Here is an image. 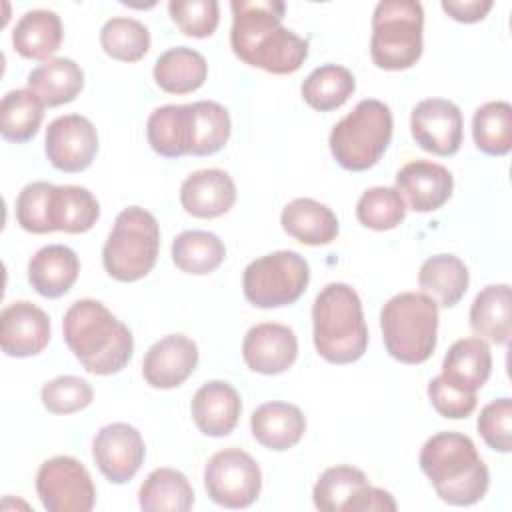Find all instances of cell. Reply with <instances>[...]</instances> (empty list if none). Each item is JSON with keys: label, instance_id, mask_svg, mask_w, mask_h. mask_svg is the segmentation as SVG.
Instances as JSON below:
<instances>
[{"label": "cell", "instance_id": "obj_1", "mask_svg": "<svg viewBox=\"0 0 512 512\" xmlns=\"http://www.w3.org/2000/svg\"><path fill=\"white\" fill-rule=\"evenodd\" d=\"M230 46L248 66L270 74H292L308 58V40L282 26L280 0H232Z\"/></svg>", "mask_w": 512, "mask_h": 512}, {"label": "cell", "instance_id": "obj_2", "mask_svg": "<svg viewBox=\"0 0 512 512\" xmlns=\"http://www.w3.org/2000/svg\"><path fill=\"white\" fill-rule=\"evenodd\" d=\"M62 332L66 346L90 374H116L134 352L130 328L92 298L76 300L66 310Z\"/></svg>", "mask_w": 512, "mask_h": 512}, {"label": "cell", "instance_id": "obj_3", "mask_svg": "<svg viewBox=\"0 0 512 512\" xmlns=\"http://www.w3.org/2000/svg\"><path fill=\"white\" fill-rule=\"evenodd\" d=\"M440 500L452 506H472L484 498L490 472L474 442L460 432H438L430 436L418 458Z\"/></svg>", "mask_w": 512, "mask_h": 512}, {"label": "cell", "instance_id": "obj_4", "mask_svg": "<svg viewBox=\"0 0 512 512\" xmlns=\"http://www.w3.org/2000/svg\"><path fill=\"white\" fill-rule=\"evenodd\" d=\"M316 352L332 364H350L364 356L368 348V328L364 322L358 292L344 282L326 284L312 304Z\"/></svg>", "mask_w": 512, "mask_h": 512}, {"label": "cell", "instance_id": "obj_5", "mask_svg": "<svg viewBox=\"0 0 512 512\" xmlns=\"http://www.w3.org/2000/svg\"><path fill=\"white\" fill-rule=\"evenodd\" d=\"M380 328L394 360L422 364L436 348L438 304L424 292H400L382 306Z\"/></svg>", "mask_w": 512, "mask_h": 512}, {"label": "cell", "instance_id": "obj_6", "mask_svg": "<svg viewBox=\"0 0 512 512\" xmlns=\"http://www.w3.org/2000/svg\"><path fill=\"white\" fill-rule=\"evenodd\" d=\"M392 112L388 104L366 98L350 114L334 124L330 132V152L334 160L350 172L372 168L392 140Z\"/></svg>", "mask_w": 512, "mask_h": 512}, {"label": "cell", "instance_id": "obj_7", "mask_svg": "<svg viewBox=\"0 0 512 512\" xmlns=\"http://www.w3.org/2000/svg\"><path fill=\"white\" fill-rule=\"evenodd\" d=\"M160 228L152 212L140 206L124 208L102 248V264L118 282H136L156 264Z\"/></svg>", "mask_w": 512, "mask_h": 512}, {"label": "cell", "instance_id": "obj_8", "mask_svg": "<svg viewBox=\"0 0 512 512\" xmlns=\"http://www.w3.org/2000/svg\"><path fill=\"white\" fill-rule=\"evenodd\" d=\"M424 10L416 0H382L372 14L370 56L382 70H406L422 56Z\"/></svg>", "mask_w": 512, "mask_h": 512}, {"label": "cell", "instance_id": "obj_9", "mask_svg": "<svg viewBox=\"0 0 512 512\" xmlns=\"http://www.w3.org/2000/svg\"><path fill=\"white\" fill-rule=\"evenodd\" d=\"M310 282V266L294 250H278L252 260L242 274V290L258 308L294 304Z\"/></svg>", "mask_w": 512, "mask_h": 512}, {"label": "cell", "instance_id": "obj_10", "mask_svg": "<svg viewBox=\"0 0 512 512\" xmlns=\"http://www.w3.org/2000/svg\"><path fill=\"white\" fill-rule=\"evenodd\" d=\"M204 486L212 502L224 508H246L260 496L262 472L248 452L224 448L208 460Z\"/></svg>", "mask_w": 512, "mask_h": 512}, {"label": "cell", "instance_id": "obj_11", "mask_svg": "<svg viewBox=\"0 0 512 512\" xmlns=\"http://www.w3.org/2000/svg\"><path fill=\"white\" fill-rule=\"evenodd\" d=\"M36 492L48 512H90L96 488L82 462L72 456H54L40 464Z\"/></svg>", "mask_w": 512, "mask_h": 512}, {"label": "cell", "instance_id": "obj_12", "mask_svg": "<svg viewBox=\"0 0 512 512\" xmlns=\"http://www.w3.org/2000/svg\"><path fill=\"white\" fill-rule=\"evenodd\" d=\"M44 150L56 170L82 172L96 158L98 132L82 114L58 116L46 128Z\"/></svg>", "mask_w": 512, "mask_h": 512}, {"label": "cell", "instance_id": "obj_13", "mask_svg": "<svg viewBox=\"0 0 512 512\" xmlns=\"http://www.w3.org/2000/svg\"><path fill=\"white\" fill-rule=\"evenodd\" d=\"M410 132L422 150L436 156H454L464 134L462 112L446 98L420 100L410 114Z\"/></svg>", "mask_w": 512, "mask_h": 512}, {"label": "cell", "instance_id": "obj_14", "mask_svg": "<svg viewBox=\"0 0 512 512\" xmlns=\"http://www.w3.org/2000/svg\"><path fill=\"white\" fill-rule=\"evenodd\" d=\"M92 456L106 480L124 484L136 476L144 462V438L126 422L106 424L94 436Z\"/></svg>", "mask_w": 512, "mask_h": 512}, {"label": "cell", "instance_id": "obj_15", "mask_svg": "<svg viewBox=\"0 0 512 512\" xmlns=\"http://www.w3.org/2000/svg\"><path fill=\"white\" fill-rule=\"evenodd\" d=\"M48 340L50 318L36 304L18 300L0 312V346L6 356H36L48 346Z\"/></svg>", "mask_w": 512, "mask_h": 512}, {"label": "cell", "instance_id": "obj_16", "mask_svg": "<svg viewBox=\"0 0 512 512\" xmlns=\"http://www.w3.org/2000/svg\"><path fill=\"white\" fill-rule=\"evenodd\" d=\"M394 188L410 210L432 212L442 208L452 196L454 178L442 164L412 160L398 170Z\"/></svg>", "mask_w": 512, "mask_h": 512}, {"label": "cell", "instance_id": "obj_17", "mask_svg": "<svg viewBox=\"0 0 512 512\" xmlns=\"http://www.w3.org/2000/svg\"><path fill=\"white\" fill-rule=\"evenodd\" d=\"M242 356L250 370L258 374L286 372L298 356V340L290 326L262 322L252 326L242 342Z\"/></svg>", "mask_w": 512, "mask_h": 512}, {"label": "cell", "instance_id": "obj_18", "mask_svg": "<svg viewBox=\"0 0 512 512\" xmlns=\"http://www.w3.org/2000/svg\"><path fill=\"white\" fill-rule=\"evenodd\" d=\"M198 364V346L184 334H168L154 342L144 360L142 376L152 388L180 386Z\"/></svg>", "mask_w": 512, "mask_h": 512}, {"label": "cell", "instance_id": "obj_19", "mask_svg": "<svg viewBox=\"0 0 512 512\" xmlns=\"http://www.w3.org/2000/svg\"><path fill=\"white\" fill-rule=\"evenodd\" d=\"M236 202V184L220 168L192 172L180 186L182 208L196 218H218Z\"/></svg>", "mask_w": 512, "mask_h": 512}, {"label": "cell", "instance_id": "obj_20", "mask_svg": "<svg viewBox=\"0 0 512 512\" xmlns=\"http://www.w3.org/2000/svg\"><path fill=\"white\" fill-rule=\"evenodd\" d=\"M194 424L212 438L228 436L240 418L242 400L234 386L224 380H210L202 384L190 404Z\"/></svg>", "mask_w": 512, "mask_h": 512}, {"label": "cell", "instance_id": "obj_21", "mask_svg": "<svg viewBox=\"0 0 512 512\" xmlns=\"http://www.w3.org/2000/svg\"><path fill=\"white\" fill-rule=\"evenodd\" d=\"M80 260L64 244H48L36 250L28 262V282L44 298L64 296L76 282Z\"/></svg>", "mask_w": 512, "mask_h": 512}, {"label": "cell", "instance_id": "obj_22", "mask_svg": "<svg viewBox=\"0 0 512 512\" xmlns=\"http://www.w3.org/2000/svg\"><path fill=\"white\" fill-rule=\"evenodd\" d=\"M250 430L258 444L282 452L300 442L306 432V418L294 404L266 402L252 412Z\"/></svg>", "mask_w": 512, "mask_h": 512}, {"label": "cell", "instance_id": "obj_23", "mask_svg": "<svg viewBox=\"0 0 512 512\" xmlns=\"http://www.w3.org/2000/svg\"><path fill=\"white\" fill-rule=\"evenodd\" d=\"M492 370V354L482 338H460L456 340L444 360H442V378L464 390L474 392L486 384Z\"/></svg>", "mask_w": 512, "mask_h": 512}, {"label": "cell", "instance_id": "obj_24", "mask_svg": "<svg viewBox=\"0 0 512 512\" xmlns=\"http://www.w3.org/2000/svg\"><path fill=\"white\" fill-rule=\"evenodd\" d=\"M288 236L308 246H322L338 236V218L326 204L312 198H296L288 202L280 216Z\"/></svg>", "mask_w": 512, "mask_h": 512}, {"label": "cell", "instance_id": "obj_25", "mask_svg": "<svg viewBox=\"0 0 512 512\" xmlns=\"http://www.w3.org/2000/svg\"><path fill=\"white\" fill-rule=\"evenodd\" d=\"M470 328L482 340L508 344L512 334V292L508 284L482 288L470 306Z\"/></svg>", "mask_w": 512, "mask_h": 512}, {"label": "cell", "instance_id": "obj_26", "mask_svg": "<svg viewBox=\"0 0 512 512\" xmlns=\"http://www.w3.org/2000/svg\"><path fill=\"white\" fill-rule=\"evenodd\" d=\"M418 284L438 306H456L468 290L470 274L466 264L454 254H436L422 262Z\"/></svg>", "mask_w": 512, "mask_h": 512}, {"label": "cell", "instance_id": "obj_27", "mask_svg": "<svg viewBox=\"0 0 512 512\" xmlns=\"http://www.w3.org/2000/svg\"><path fill=\"white\" fill-rule=\"evenodd\" d=\"M62 20L56 12L36 8L28 10L16 22L12 32V46L28 60H50L62 44Z\"/></svg>", "mask_w": 512, "mask_h": 512}, {"label": "cell", "instance_id": "obj_28", "mask_svg": "<svg viewBox=\"0 0 512 512\" xmlns=\"http://www.w3.org/2000/svg\"><path fill=\"white\" fill-rule=\"evenodd\" d=\"M84 86V72L72 58H50L28 74V88L54 108L72 102Z\"/></svg>", "mask_w": 512, "mask_h": 512}, {"label": "cell", "instance_id": "obj_29", "mask_svg": "<svg viewBox=\"0 0 512 512\" xmlns=\"http://www.w3.org/2000/svg\"><path fill=\"white\" fill-rule=\"evenodd\" d=\"M188 106V154L210 156L224 148L232 122L228 110L212 100H198Z\"/></svg>", "mask_w": 512, "mask_h": 512}, {"label": "cell", "instance_id": "obj_30", "mask_svg": "<svg viewBox=\"0 0 512 512\" xmlns=\"http://www.w3.org/2000/svg\"><path fill=\"white\" fill-rule=\"evenodd\" d=\"M208 76L206 58L188 46L162 52L154 64V80L168 94H188L198 90Z\"/></svg>", "mask_w": 512, "mask_h": 512}, {"label": "cell", "instance_id": "obj_31", "mask_svg": "<svg viewBox=\"0 0 512 512\" xmlns=\"http://www.w3.org/2000/svg\"><path fill=\"white\" fill-rule=\"evenodd\" d=\"M100 216L96 196L84 186H54L50 198V222L54 230L68 234L88 232Z\"/></svg>", "mask_w": 512, "mask_h": 512}, {"label": "cell", "instance_id": "obj_32", "mask_svg": "<svg viewBox=\"0 0 512 512\" xmlns=\"http://www.w3.org/2000/svg\"><path fill=\"white\" fill-rule=\"evenodd\" d=\"M138 504L146 512H186L194 504V490L180 470L156 468L142 482Z\"/></svg>", "mask_w": 512, "mask_h": 512}, {"label": "cell", "instance_id": "obj_33", "mask_svg": "<svg viewBox=\"0 0 512 512\" xmlns=\"http://www.w3.org/2000/svg\"><path fill=\"white\" fill-rule=\"evenodd\" d=\"M224 258V242L206 230H184L172 242V262L186 274H210L224 262Z\"/></svg>", "mask_w": 512, "mask_h": 512}, {"label": "cell", "instance_id": "obj_34", "mask_svg": "<svg viewBox=\"0 0 512 512\" xmlns=\"http://www.w3.org/2000/svg\"><path fill=\"white\" fill-rule=\"evenodd\" d=\"M44 118V104L30 88L10 90L0 102V134L4 140L24 144L36 136Z\"/></svg>", "mask_w": 512, "mask_h": 512}, {"label": "cell", "instance_id": "obj_35", "mask_svg": "<svg viewBox=\"0 0 512 512\" xmlns=\"http://www.w3.org/2000/svg\"><path fill=\"white\" fill-rule=\"evenodd\" d=\"M300 90L310 108L330 112L340 108L354 94L356 80L348 68L340 64H324L306 76Z\"/></svg>", "mask_w": 512, "mask_h": 512}, {"label": "cell", "instance_id": "obj_36", "mask_svg": "<svg viewBox=\"0 0 512 512\" xmlns=\"http://www.w3.org/2000/svg\"><path fill=\"white\" fill-rule=\"evenodd\" d=\"M146 138L152 150L164 158H180L188 154V106L166 104L146 120Z\"/></svg>", "mask_w": 512, "mask_h": 512}, {"label": "cell", "instance_id": "obj_37", "mask_svg": "<svg viewBox=\"0 0 512 512\" xmlns=\"http://www.w3.org/2000/svg\"><path fill=\"white\" fill-rule=\"evenodd\" d=\"M472 136L480 152L506 156L512 148V106L504 100L482 104L472 118Z\"/></svg>", "mask_w": 512, "mask_h": 512}, {"label": "cell", "instance_id": "obj_38", "mask_svg": "<svg viewBox=\"0 0 512 512\" xmlns=\"http://www.w3.org/2000/svg\"><path fill=\"white\" fill-rule=\"evenodd\" d=\"M366 484V474L354 466L340 464L326 468L312 490L314 506L322 512H346L350 500Z\"/></svg>", "mask_w": 512, "mask_h": 512}, {"label": "cell", "instance_id": "obj_39", "mask_svg": "<svg viewBox=\"0 0 512 512\" xmlns=\"http://www.w3.org/2000/svg\"><path fill=\"white\" fill-rule=\"evenodd\" d=\"M100 44L114 60L138 62L150 48V32L136 18L114 16L100 28Z\"/></svg>", "mask_w": 512, "mask_h": 512}, {"label": "cell", "instance_id": "obj_40", "mask_svg": "<svg viewBox=\"0 0 512 512\" xmlns=\"http://www.w3.org/2000/svg\"><path fill=\"white\" fill-rule=\"evenodd\" d=\"M406 216V204L396 192V188L374 186L368 188L358 204H356V218L362 226L370 230H392L396 228Z\"/></svg>", "mask_w": 512, "mask_h": 512}, {"label": "cell", "instance_id": "obj_41", "mask_svg": "<svg viewBox=\"0 0 512 512\" xmlns=\"http://www.w3.org/2000/svg\"><path fill=\"white\" fill-rule=\"evenodd\" d=\"M54 184L50 182H30L26 184L16 198V220L18 224L32 234L54 232L50 222V198Z\"/></svg>", "mask_w": 512, "mask_h": 512}, {"label": "cell", "instance_id": "obj_42", "mask_svg": "<svg viewBox=\"0 0 512 512\" xmlns=\"http://www.w3.org/2000/svg\"><path fill=\"white\" fill-rule=\"evenodd\" d=\"M94 398L92 386L80 376H58L40 390L42 406L52 414H72L84 410Z\"/></svg>", "mask_w": 512, "mask_h": 512}, {"label": "cell", "instance_id": "obj_43", "mask_svg": "<svg viewBox=\"0 0 512 512\" xmlns=\"http://www.w3.org/2000/svg\"><path fill=\"white\" fill-rule=\"evenodd\" d=\"M168 12L180 32L192 38L212 36L220 20V6L216 0H172Z\"/></svg>", "mask_w": 512, "mask_h": 512}, {"label": "cell", "instance_id": "obj_44", "mask_svg": "<svg viewBox=\"0 0 512 512\" xmlns=\"http://www.w3.org/2000/svg\"><path fill=\"white\" fill-rule=\"evenodd\" d=\"M478 432L482 440L496 452L512 450V400L508 396L488 402L478 416Z\"/></svg>", "mask_w": 512, "mask_h": 512}, {"label": "cell", "instance_id": "obj_45", "mask_svg": "<svg viewBox=\"0 0 512 512\" xmlns=\"http://www.w3.org/2000/svg\"><path fill=\"white\" fill-rule=\"evenodd\" d=\"M428 398L440 416L452 418V420L470 416L478 402L474 392H464V390L448 384L442 376H434L428 382Z\"/></svg>", "mask_w": 512, "mask_h": 512}, {"label": "cell", "instance_id": "obj_46", "mask_svg": "<svg viewBox=\"0 0 512 512\" xmlns=\"http://www.w3.org/2000/svg\"><path fill=\"white\" fill-rule=\"evenodd\" d=\"M396 502L388 490L376 486H362L358 494L350 500L346 512H394Z\"/></svg>", "mask_w": 512, "mask_h": 512}, {"label": "cell", "instance_id": "obj_47", "mask_svg": "<svg viewBox=\"0 0 512 512\" xmlns=\"http://www.w3.org/2000/svg\"><path fill=\"white\" fill-rule=\"evenodd\" d=\"M492 8V0H442V10L464 24L482 20Z\"/></svg>", "mask_w": 512, "mask_h": 512}]
</instances>
